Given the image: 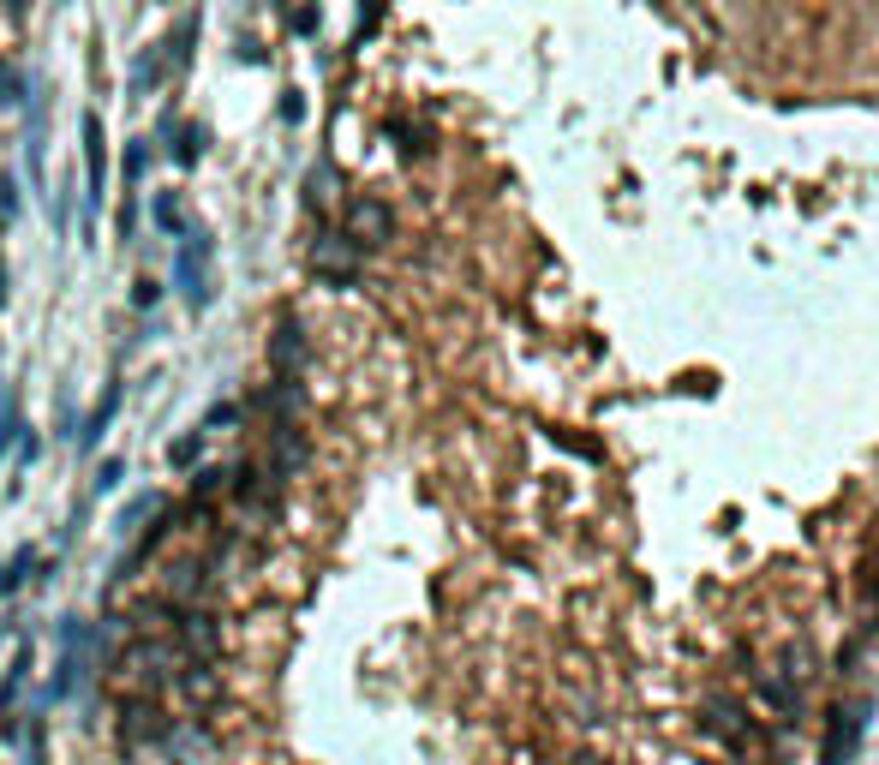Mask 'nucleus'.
Segmentation results:
<instances>
[{"instance_id":"nucleus-1","label":"nucleus","mask_w":879,"mask_h":765,"mask_svg":"<svg viewBox=\"0 0 879 765\" xmlns=\"http://www.w3.org/2000/svg\"><path fill=\"white\" fill-rule=\"evenodd\" d=\"M174 287L192 299V311H203V305L215 299V287H210V234H198V227L180 234V251H174Z\"/></svg>"},{"instance_id":"nucleus-2","label":"nucleus","mask_w":879,"mask_h":765,"mask_svg":"<svg viewBox=\"0 0 879 765\" xmlns=\"http://www.w3.org/2000/svg\"><path fill=\"white\" fill-rule=\"evenodd\" d=\"M305 258H312L317 282H329V287H353V282H360V246H353L348 234L317 227V239L305 246Z\"/></svg>"},{"instance_id":"nucleus-3","label":"nucleus","mask_w":879,"mask_h":765,"mask_svg":"<svg viewBox=\"0 0 879 765\" xmlns=\"http://www.w3.org/2000/svg\"><path fill=\"white\" fill-rule=\"evenodd\" d=\"M341 234L353 239L360 251H377V246H389L395 239V210L384 198H348V215H341Z\"/></svg>"},{"instance_id":"nucleus-4","label":"nucleus","mask_w":879,"mask_h":765,"mask_svg":"<svg viewBox=\"0 0 879 765\" xmlns=\"http://www.w3.org/2000/svg\"><path fill=\"white\" fill-rule=\"evenodd\" d=\"M168 730H174V718L156 706V694H126L120 699V742L126 748H144V742H168Z\"/></svg>"},{"instance_id":"nucleus-5","label":"nucleus","mask_w":879,"mask_h":765,"mask_svg":"<svg viewBox=\"0 0 879 765\" xmlns=\"http://www.w3.org/2000/svg\"><path fill=\"white\" fill-rule=\"evenodd\" d=\"M868 730V699H837L832 723H825V748H820V765H849L856 760V742Z\"/></svg>"},{"instance_id":"nucleus-6","label":"nucleus","mask_w":879,"mask_h":765,"mask_svg":"<svg viewBox=\"0 0 879 765\" xmlns=\"http://www.w3.org/2000/svg\"><path fill=\"white\" fill-rule=\"evenodd\" d=\"M84 186H91V203H102V191H108V138H102V114H84Z\"/></svg>"},{"instance_id":"nucleus-7","label":"nucleus","mask_w":879,"mask_h":765,"mask_svg":"<svg viewBox=\"0 0 879 765\" xmlns=\"http://www.w3.org/2000/svg\"><path fill=\"white\" fill-rule=\"evenodd\" d=\"M270 365H276V377H300V365H305V329H300V317H276Z\"/></svg>"},{"instance_id":"nucleus-8","label":"nucleus","mask_w":879,"mask_h":765,"mask_svg":"<svg viewBox=\"0 0 879 765\" xmlns=\"http://www.w3.org/2000/svg\"><path fill=\"white\" fill-rule=\"evenodd\" d=\"M203 31V12H180V24H174V36L162 43V55H168V72H186V60H192V43Z\"/></svg>"},{"instance_id":"nucleus-9","label":"nucleus","mask_w":879,"mask_h":765,"mask_svg":"<svg viewBox=\"0 0 879 765\" xmlns=\"http://www.w3.org/2000/svg\"><path fill=\"white\" fill-rule=\"evenodd\" d=\"M114 413H120V382H108V389H102V401L91 407V419H84V431H79L84 449H96V443H102V431L114 425Z\"/></svg>"},{"instance_id":"nucleus-10","label":"nucleus","mask_w":879,"mask_h":765,"mask_svg":"<svg viewBox=\"0 0 879 765\" xmlns=\"http://www.w3.org/2000/svg\"><path fill=\"white\" fill-rule=\"evenodd\" d=\"M162 79H168V55H162V43H156L150 55H138V67H132V96H150Z\"/></svg>"},{"instance_id":"nucleus-11","label":"nucleus","mask_w":879,"mask_h":765,"mask_svg":"<svg viewBox=\"0 0 879 765\" xmlns=\"http://www.w3.org/2000/svg\"><path fill=\"white\" fill-rule=\"evenodd\" d=\"M150 222H156V234H168V239H180V234H186V215H180V198H174V191H156V198H150Z\"/></svg>"},{"instance_id":"nucleus-12","label":"nucleus","mask_w":879,"mask_h":765,"mask_svg":"<svg viewBox=\"0 0 879 765\" xmlns=\"http://www.w3.org/2000/svg\"><path fill=\"white\" fill-rule=\"evenodd\" d=\"M203 150H210V132H203V126H180V132H174V162H180V168H198Z\"/></svg>"},{"instance_id":"nucleus-13","label":"nucleus","mask_w":879,"mask_h":765,"mask_svg":"<svg viewBox=\"0 0 879 765\" xmlns=\"http://www.w3.org/2000/svg\"><path fill=\"white\" fill-rule=\"evenodd\" d=\"M19 437H24V419H19V389H7V395H0V455H7Z\"/></svg>"},{"instance_id":"nucleus-14","label":"nucleus","mask_w":879,"mask_h":765,"mask_svg":"<svg viewBox=\"0 0 879 765\" xmlns=\"http://www.w3.org/2000/svg\"><path fill=\"white\" fill-rule=\"evenodd\" d=\"M31 568H36V551H19L12 563H0V598H7V592H19V586L31 580Z\"/></svg>"},{"instance_id":"nucleus-15","label":"nucleus","mask_w":879,"mask_h":765,"mask_svg":"<svg viewBox=\"0 0 879 765\" xmlns=\"http://www.w3.org/2000/svg\"><path fill=\"white\" fill-rule=\"evenodd\" d=\"M198 455H203V431H186V437H174V443H168V461L180 467V473H192Z\"/></svg>"},{"instance_id":"nucleus-16","label":"nucleus","mask_w":879,"mask_h":765,"mask_svg":"<svg viewBox=\"0 0 879 765\" xmlns=\"http://www.w3.org/2000/svg\"><path fill=\"white\" fill-rule=\"evenodd\" d=\"M144 168H150V138H138V144H126V191L144 186Z\"/></svg>"},{"instance_id":"nucleus-17","label":"nucleus","mask_w":879,"mask_h":765,"mask_svg":"<svg viewBox=\"0 0 879 765\" xmlns=\"http://www.w3.org/2000/svg\"><path fill=\"white\" fill-rule=\"evenodd\" d=\"M24 675H31V646H24L19 658H12V670H7V682H0V711L19 699V687H24Z\"/></svg>"},{"instance_id":"nucleus-18","label":"nucleus","mask_w":879,"mask_h":765,"mask_svg":"<svg viewBox=\"0 0 879 765\" xmlns=\"http://www.w3.org/2000/svg\"><path fill=\"white\" fill-rule=\"evenodd\" d=\"M120 479H126V461H120V455H102V467H96V496H114V491H120Z\"/></svg>"},{"instance_id":"nucleus-19","label":"nucleus","mask_w":879,"mask_h":765,"mask_svg":"<svg viewBox=\"0 0 879 765\" xmlns=\"http://www.w3.org/2000/svg\"><path fill=\"white\" fill-rule=\"evenodd\" d=\"M0 102H31V84H24V72L7 67V60H0Z\"/></svg>"},{"instance_id":"nucleus-20","label":"nucleus","mask_w":879,"mask_h":765,"mask_svg":"<svg viewBox=\"0 0 879 765\" xmlns=\"http://www.w3.org/2000/svg\"><path fill=\"white\" fill-rule=\"evenodd\" d=\"M222 484H227V473H222V467H203V473L192 479V508H203L215 491H222Z\"/></svg>"},{"instance_id":"nucleus-21","label":"nucleus","mask_w":879,"mask_h":765,"mask_svg":"<svg viewBox=\"0 0 879 765\" xmlns=\"http://www.w3.org/2000/svg\"><path fill=\"white\" fill-rule=\"evenodd\" d=\"M150 508H156V496H138V503H126V515L114 520V532H138V520H144Z\"/></svg>"},{"instance_id":"nucleus-22","label":"nucleus","mask_w":879,"mask_h":765,"mask_svg":"<svg viewBox=\"0 0 879 765\" xmlns=\"http://www.w3.org/2000/svg\"><path fill=\"white\" fill-rule=\"evenodd\" d=\"M0 222H19V180L0 174Z\"/></svg>"},{"instance_id":"nucleus-23","label":"nucleus","mask_w":879,"mask_h":765,"mask_svg":"<svg viewBox=\"0 0 879 765\" xmlns=\"http://www.w3.org/2000/svg\"><path fill=\"white\" fill-rule=\"evenodd\" d=\"M227 425H239V407L234 401H222V407H210V419H203L198 431H227Z\"/></svg>"},{"instance_id":"nucleus-24","label":"nucleus","mask_w":879,"mask_h":765,"mask_svg":"<svg viewBox=\"0 0 879 765\" xmlns=\"http://www.w3.org/2000/svg\"><path fill=\"white\" fill-rule=\"evenodd\" d=\"M156 299H162V282H150V275H144V282L132 287V305H138V311H150Z\"/></svg>"},{"instance_id":"nucleus-25","label":"nucleus","mask_w":879,"mask_h":765,"mask_svg":"<svg viewBox=\"0 0 879 765\" xmlns=\"http://www.w3.org/2000/svg\"><path fill=\"white\" fill-rule=\"evenodd\" d=\"M282 120H288V126H300V120H305V96H300V91H288V96H282Z\"/></svg>"},{"instance_id":"nucleus-26","label":"nucleus","mask_w":879,"mask_h":765,"mask_svg":"<svg viewBox=\"0 0 879 765\" xmlns=\"http://www.w3.org/2000/svg\"><path fill=\"white\" fill-rule=\"evenodd\" d=\"M293 31H300V36H312V31H317V0H305V7H300V19H293Z\"/></svg>"},{"instance_id":"nucleus-27","label":"nucleus","mask_w":879,"mask_h":765,"mask_svg":"<svg viewBox=\"0 0 879 765\" xmlns=\"http://www.w3.org/2000/svg\"><path fill=\"white\" fill-rule=\"evenodd\" d=\"M239 60H251V67H263V43H258V36H246V43H239Z\"/></svg>"},{"instance_id":"nucleus-28","label":"nucleus","mask_w":879,"mask_h":765,"mask_svg":"<svg viewBox=\"0 0 879 765\" xmlns=\"http://www.w3.org/2000/svg\"><path fill=\"white\" fill-rule=\"evenodd\" d=\"M0 299H7V270H0Z\"/></svg>"},{"instance_id":"nucleus-29","label":"nucleus","mask_w":879,"mask_h":765,"mask_svg":"<svg viewBox=\"0 0 879 765\" xmlns=\"http://www.w3.org/2000/svg\"><path fill=\"white\" fill-rule=\"evenodd\" d=\"M7 7H12V12H24V0H7Z\"/></svg>"},{"instance_id":"nucleus-30","label":"nucleus","mask_w":879,"mask_h":765,"mask_svg":"<svg viewBox=\"0 0 879 765\" xmlns=\"http://www.w3.org/2000/svg\"><path fill=\"white\" fill-rule=\"evenodd\" d=\"M55 7H67V0H55Z\"/></svg>"},{"instance_id":"nucleus-31","label":"nucleus","mask_w":879,"mask_h":765,"mask_svg":"<svg viewBox=\"0 0 879 765\" xmlns=\"http://www.w3.org/2000/svg\"><path fill=\"white\" fill-rule=\"evenodd\" d=\"M0 227H7V222H0Z\"/></svg>"}]
</instances>
